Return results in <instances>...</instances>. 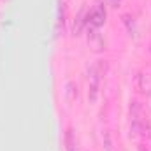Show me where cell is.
<instances>
[{
  "instance_id": "1",
  "label": "cell",
  "mask_w": 151,
  "mask_h": 151,
  "mask_svg": "<svg viewBox=\"0 0 151 151\" xmlns=\"http://www.w3.org/2000/svg\"><path fill=\"white\" fill-rule=\"evenodd\" d=\"M102 74H104L102 62H97V63L91 65L90 70H88V99H90L91 104H95L97 99H99L100 83H102Z\"/></svg>"
},
{
  "instance_id": "2",
  "label": "cell",
  "mask_w": 151,
  "mask_h": 151,
  "mask_svg": "<svg viewBox=\"0 0 151 151\" xmlns=\"http://www.w3.org/2000/svg\"><path fill=\"white\" fill-rule=\"evenodd\" d=\"M106 16H107L106 7H104L102 4L95 5V7L84 16V27H86V30H99V28L106 23Z\"/></svg>"
},
{
  "instance_id": "3",
  "label": "cell",
  "mask_w": 151,
  "mask_h": 151,
  "mask_svg": "<svg viewBox=\"0 0 151 151\" xmlns=\"http://www.w3.org/2000/svg\"><path fill=\"white\" fill-rule=\"evenodd\" d=\"M135 84H137V90H139L141 95H144V97H151V76L150 74L141 72V74L137 76Z\"/></svg>"
},
{
  "instance_id": "4",
  "label": "cell",
  "mask_w": 151,
  "mask_h": 151,
  "mask_svg": "<svg viewBox=\"0 0 151 151\" xmlns=\"http://www.w3.org/2000/svg\"><path fill=\"white\" fill-rule=\"evenodd\" d=\"M88 42L93 46L95 51H102L104 49V40L100 39L97 30H88Z\"/></svg>"
},
{
  "instance_id": "5",
  "label": "cell",
  "mask_w": 151,
  "mask_h": 151,
  "mask_svg": "<svg viewBox=\"0 0 151 151\" xmlns=\"http://www.w3.org/2000/svg\"><path fill=\"white\" fill-rule=\"evenodd\" d=\"M65 141H67V151H74V142H72V134H70V130H69Z\"/></svg>"
},
{
  "instance_id": "6",
  "label": "cell",
  "mask_w": 151,
  "mask_h": 151,
  "mask_svg": "<svg viewBox=\"0 0 151 151\" xmlns=\"http://www.w3.org/2000/svg\"><path fill=\"white\" fill-rule=\"evenodd\" d=\"M4 4H5V0H0V12H2V9H4Z\"/></svg>"
},
{
  "instance_id": "7",
  "label": "cell",
  "mask_w": 151,
  "mask_h": 151,
  "mask_svg": "<svg viewBox=\"0 0 151 151\" xmlns=\"http://www.w3.org/2000/svg\"><path fill=\"white\" fill-rule=\"evenodd\" d=\"M150 53H151V46H150Z\"/></svg>"
}]
</instances>
